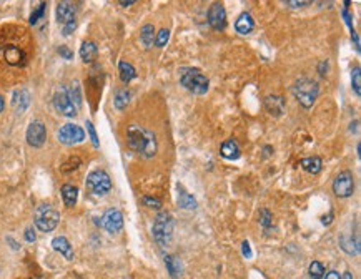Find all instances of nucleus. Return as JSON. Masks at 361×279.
<instances>
[{
  "label": "nucleus",
  "instance_id": "obj_1",
  "mask_svg": "<svg viewBox=\"0 0 361 279\" xmlns=\"http://www.w3.org/2000/svg\"><path fill=\"white\" fill-rule=\"evenodd\" d=\"M127 145L142 158H153L158 151L155 133L140 125H130L127 128Z\"/></svg>",
  "mask_w": 361,
  "mask_h": 279
},
{
  "label": "nucleus",
  "instance_id": "obj_2",
  "mask_svg": "<svg viewBox=\"0 0 361 279\" xmlns=\"http://www.w3.org/2000/svg\"><path fill=\"white\" fill-rule=\"evenodd\" d=\"M173 216L167 211H162L157 214V218L153 221V228H152V235L155 243L162 248H167L171 243V238H173Z\"/></svg>",
  "mask_w": 361,
  "mask_h": 279
},
{
  "label": "nucleus",
  "instance_id": "obj_3",
  "mask_svg": "<svg viewBox=\"0 0 361 279\" xmlns=\"http://www.w3.org/2000/svg\"><path fill=\"white\" fill-rule=\"evenodd\" d=\"M180 83L188 92L195 95H205L210 88V82L198 68H182L180 70Z\"/></svg>",
  "mask_w": 361,
  "mask_h": 279
},
{
  "label": "nucleus",
  "instance_id": "obj_4",
  "mask_svg": "<svg viewBox=\"0 0 361 279\" xmlns=\"http://www.w3.org/2000/svg\"><path fill=\"white\" fill-rule=\"evenodd\" d=\"M291 92H293L295 98L300 101V103L305 106V108H311L313 103L317 101L318 98V93H320V87L318 83L314 82V80H309V78H300L296 80L293 88H291Z\"/></svg>",
  "mask_w": 361,
  "mask_h": 279
},
{
  "label": "nucleus",
  "instance_id": "obj_5",
  "mask_svg": "<svg viewBox=\"0 0 361 279\" xmlns=\"http://www.w3.org/2000/svg\"><path fill=\"white\" fill-rule=\"evenodd\" d=\"M33 221H35L37 230H40L42 233H50L59 226L60 214L55 208H52L50 204L43 203L35 209V218H33Z\"/></svg>",
  "mask_w": 361,
  "mask_h": 279
},
{
  "label": "nucleus",
  "instance_id": "obj_6",
  "mask_svg": "<svg viewBox=\"0 0 361 279\" xmlns=\"http://www.w3.org/2000/svg\"><path fill=\"white\" fill-rule=\"evenodd\" d=\"M87 188L92 195L103 196L112 190V180L107 172L103 170H95L87 176Z\"/></svg>",
  "mask_w": 361,
  "mask_h": 279
},
{
  "label": "nucleus",
  "instance_id": "obj_7",
  "mask_svg": "<svg viewBox=\"0 0 361 279\" xmlns=\"http://www.w3.org/2000/svg\"><path fill=\"white\" fill-rule=\"evenodd\" d=\"M57 138L62 145L72 146L77 143H82L85 140V132L82 127H78L75 123H67L64 127H60L59 133H57Z\"/></svg>",
  "mask_w": 361,
  "mask_h": 279
},
{
  "label": "nucleus",
  "instance_id": "obj_8",
  "mask_svg": "<svg viewBox=\"0 0 361 279\" xmlns=\"http://www.w3.org/2000/svg\"><path fill=\"white\" fill-rule=\"evenodd\" d=\"M54 106L55 110L60 113V115L73 118L77 115V106L72 103L70 96H68V92L65 87H60L54 95Z\"/></svg>",
  "mask_w": 361,
  "mask_h": 279
},
{
  "label": "nucleus",
  "instance_id": "obj_9",
  "mask_svg": "<svg viewBox=\"0 0 361 279\" xmlns=\"http://www.w3.org/2000/svg\"><path fill=\"white\" fill-rule=\"evenodd\" d=\"M354 191V180L349 172H341L333 180V193L338 198H349Z\"/></svg>",
  "mask_w": 361,
  "mask_h": 279
},
{
  "label": "nucleus",
  "instance_id": "obj_10",
  "mask_svg": "<svg viewBox=\"0 0 361 279\" xmlns=\"http://www.w3.org/2000/svg\"><path fill=\"white\" fill-rule=\"evenodd\" d=\"M25 138H27V143L30 146H33V148L43 146L45 140H47V128H45V125L42 122H38V120L32 122L27 128Z\"/></svg>",
  "mask_w": 361,
  "mask_h": 279
},
{
  "label": "nucleus",
  "instance_id": "obj_11",
  "mask_svg": "<svg viewBox=\"0 0 361 279\" xmlns=\"http://www.w3.org/2000/svg\"><path fill=\"white\" fill-rule=\"evenodd\" d=\"M102 226L110 233V235H117L123 228V214L117 208L107 209L102 216Z\"/></svg>",
  "mask_w": 361,
  "mask_h": 279
},
{
  "label": "nucleus",
  "instance_id": "obj_12",
  "mask_svg": "<svg viewBox=\"0 0 361 279\" xmlns=\"http://www.w3.org/2000/svg\"><path fill=\"white\" fill-rule=\"evenodd\" d=\"M208 24L215 30H225L227 27V12L221 4H213L208 10Z\"/></svg>",
  "mask_w": 361,
  "mask_h": 279
},
{
  "label": "nucleus",
  "instance_id": "obj_13",
  "mask_svg": "<svg viewBox=\"0 0 361 279\" xmlns=\"http://www.w3.org/2000/svg\"><path fill=\"white\" fill-rule=\"evenodd\" d=\"M57 22L62 25H68L72 22H75V14H77V9L75 5L70 4V2H60L57 5Z\"/></svg>",
  "mask_w": 361,
  "mask_h": 279
},
{
  "label": "nucleus",
  "instance_id": "obj_14",
  "mask_svg": "<svg viewBox=\"0 0 361 279\" xmlns=\"http://www.w3.org/2000/svg\"><path fill=\"white\" fill-rule=\"evenodd\" d=\"M265 108L270 115L280 117L285 111V98L280 95H270L265 98Z\"/></svg>",
  "mask_w": 361,
  "mask_h": 279
},
{
  "label": "nucleus",
  "instance_id": "obj_15",
  "mask_svg": "<svg viewBox=\"0 0 361 279\" xmlns=\"http://www.w3.org/2000/svg\"><path fill=\"white\" fill-rule=\"evenodd\" d=\"M253 28H255L253 17L248 12H243L237 19V22H235V30H237L240 35H248V33L253 32Z\"/></svg>",
  "mask_w": 361,
  "mask_h": 279
},
{
  "label": "nucleus",
  "instance_id": "obj_16",
  "mask_svg": "<svg viewBox=\"0 0 361 279\" xmlns=\"http://www.w3.org/2000/svg\"><path fill=\"white\" fill-rule=\"evenodd\" d=\"M52 248L55 249V251H59L62 256H64L65 259L72 261L73 259V249H72V244L68 243V239L64 238V236H57L52 239Z\"/></svg>",
  "mask_w": 361,
  "mask_h": 279
},
{
  "label": "nucleus",
  "instance_id": "obj_17",
  "mask_svg": "<svg viewBox=\"0 0 361 279\" xmlns=\"http://www.w3.org/2000/svg\"><path fill=\"white\" fill-rule=\"evenodd\" d=\"M12 105L19 113H24L28 108V105H30V93H28L25 88L17 90L12 96Z\"/></svg>",
  "mask_w": 361,
  "mask_h": 279
},
{
  "label": "nucleus",
  "instance_id": "obj_18",
  "mask_svg": "<svg viewBox=\"0 0 361 279\" xmlns=\"http://www.w3.org/2000/svg\"><path fill=\"white\" fill-rule=\"evenodd\" d=\"M220 153H221L223 158L230 159V161H235V159H238L240 156H242V150H240V146L235 140H227L225 143L221 145Z\"/></svg>",
  "mask_w": 361,
  "mask_h": 279
},
{
  "label": "nucleus",
  "instance_id": "obj_19",
  "mask_svg": "<svg viewBox=\"0 0 361 279\" xmlns=\"http://www.w3.org/2000/svg\"><path fill=\"white\" fill-rule=\"evenodd\" d=\"M62 199H64L65 206H75L78 199V188L73 185H64L62 186Z\"/></svg>",
  "mask_w": 361,
  "mask_h": 279
},
{
  "label": "nucleus",
  "instance_id": "obj_20",
  "mask_svg": "<svg viewBox=\"0 0 361 279\" xmlns=\"http://www.w3.org/2000/svg\"><path fill=\"white\" fill-rule=\"evenodd\" d=\"M97 52H99V48H97V43L90 42V40L83 42L82 47H80V57H82V60L85 62V64H90V62H94L95 57H97Z\"/></svg>",
  "mask_w": 361,
  "mask_h": 279
},
{
  "label": "nucleus",
  "instance_id": "obj_21",
  "mask_svg": "<svg viewBox=\"0 0 361 279\" xmlns=\"http://www.w3.org/2000/svg\"><path fill=\"white\" fill-rule=\"evenodd\" d=\"M165 261V266H167V269L170 272V276L173 279H178L182 276V263L180 259L176 258V256H171V254H167L163 258Z\"/></svg>",
  "mask_w": 361,
  "mask_h": 279
},
{
  "label": "nucleus",
  "instance_id": "obj_22",
  "mask_svg": "<svg viewBox=\"0 0 361 279\" xmlns=\"http://www.w3.org/2000/svg\"><path fill=\"white\" fill-rule=\"evenodd\" d=\"M155 35H157V33H155V27L152 24H147V25L142 27V30H140V42H142V45L147 50L153 47Z\"/></svg>",
  "mask_w": 361,
  "mask_h": 279
},
{
  "label": "nucleus",
  "instance_id": "obj_23",
  "mask_svg": "<svg viewBox=\"0 0 361 279\" xmlns=\"http://www.w3.org/2000/svg\"><path fill=\"white\" fill-rule=\"evenodd\" d=\"M300 164H301V168L305 170V172L311 173V175H318L320 172H322L323 161H322V158H318V156H311V158H305V159H301Z\"/></svg>",
  "mask_w": 361,
  "mask_h": 279
},
{
  "label": "nucleus",
  "instance_id": "obj_24",
  "mask_svg": "<svg viewBox=\"0 0 361 279\" xmlns=\"http://www.w3.org/2000/svg\"><path fill=\"white\" fill-rule=\"evenodd\" d=\"M118 70H120V80H122L123 83H130L131 80L137 77V72H135L133 65L128 64V62H120Z\"/></svg>",
  "mask_w": 361,
  "mask_h": 279
},
{
  "label": "nucleus",
  "instance_id": "obj_25",
  "mask_svg": "<svg viewBox=\"0 0 361 279\" xmlns=\"http://www.w3.org/2000/svg\"><path fill=\"white\" fill-rule=\"evenodd\" d=\"M130 98H131L130 90L122 88V90H118V92L115 93V98H113V105H115L117 110H125V108H127V105L130 103Z\"/></svg>",
  "mask_w": 361,
  "mask_h": 279
},
{
  "label": "nucleus",
  "instance_id": "obj_26",
  "mask_svg": "<svg viewBox=\"0 0 361 279\" xmlns=\"http://www.w3.org/2000/svg\"><path fill=\"white\" fill-rule=\"evenodd\" d=\"M5 60H7L10 65H19L20 62L24 60V53L17 47H14V45H9V47L5 48Z\"/></svg>",
  "mask_w": 361,
  "mask_h": 279
},
{
  "label": "nucleus",
  "instance_id": "obj_27",
  "mask_svg": "<svg viewBox=\"0 0 361 279\" xmlns=\"http://www.w3.org/2000/svg\"><path fill=\"white\" fill-rule=\"evenodd\" d=\"M340 246L348 254H356L359 253V241H353V238L341 236L340 238Z\"/></svg>",
  "mask_w": 361,
  "mask_h": 279
},
{
  "label": "nucleus",
  "instance_id": "obj_28",
  "mask_svg": "<svg viewBox=\"0 0 361 279\" xmlns=\"http://www.w3.org/2000/svg\"><path fill=\"white\" fill-rule=\"evenodd\" d=\"M178 204H180V208H183V209H195V208H197V199H195L190 195V193H187L185 190H182V188H180Z\"/></svg>",
  "mask_w": 361,
  "mask_h": 279
},
{
  "label": "nucleus",
  "instance_id": "obj_29",
  "mask_svg": "<svg viewBox=\"0 0 361 279\" xmlns=\"http://www.w3.org/2000/svg\"><path fill=\"white\" fill-rule=\"evenodd\" d=\"M351 87H353L354 95L359 96L361 95V68L359 67H354L351 72Z\"/></svg>",
  "mask_w": 361,
  "mask_h": 279
},
{
  "label": "nucleus",
  "instance_id": "obj_30",
  "mask_svg": "<svg viewBox=\"0 0 361 279\" xmlns=\"http://www.w3.org/2000/svg\"><path fill=\"white\" fill-rule=\"evenodd\" d=\"M308 272H309V277L311 279H323L325 276V267L322 263H318V261H313L311 264L308 267Z\"/></svg>",
  "mask_w": 361,
  "mask_h": 279
},
{
  "label": "nucleus",
  "instance_id": "obj_31",
  "mask_svg": "<svg viewBox=\"0 0 361 279\" xmlns=\"http://www.w3.org/2000/svg\"><path fill=\"white\" fill-rule=\"evenodd\" d=\"M68 92V96H70V100H72V103L75 105L77 108L82 105V95H80V88H78V83L75 82L72 85L70 88L67 90Z\"/></svg>",
  "mask_w": 361,
  "mask_h": 279
},
{
  "label": "nucleus",
  "instance_id": "obj_32",
  "mask_svg": "<svg viewBox=\"0 0 361 279\" xmlns=\"http://www.w3.org/2000/svg\"><path fill=\"white\" fill-rule=\"evenodd\" d=\"M168 38H170V30H167V28H162L157 35H155V43H157V47H165V45L168 43Z\"/></svg>",
  "mask_w": 361,
  "mask_h": 279
},
{
  "label": "nucleus",
  "instance_id": "obj_33",
  "mask_svg": "<svg viewBox=\"0 0 361 279\" xmlns=\"http://www.w3.org/2000/svg\"><path fill=\"white\" fill-rule=\"evenodd\" d=\"M80 164H82V159H80L78 156H73V158L68 159V161H65L64 164H62V172H64V173L73 172V170H77Z\"/></svg>",
  "mask_w": 361,
  "mask_h": 279
},
{
  "label": "nucleus",
  "instance_id": "obj_34",
  "mask_svg": "<svg viewBox=\"0 0 361 279\" xmlns=\"http://www.w3.org/2000/svg\"><path fill=\"white\" fill-rule=\"evenodd\" d=\"M260 225L263 228H266V230L273 225V216H272L270 211H268V209H261V211H260Z\"/></svg>",
  "mask_w": 361,
  "mask_h": 279
},
{
  "label": "nucleus",
  "instance_id": "obj_35",
  "mask_svg": "<svg viewBox=\"0 0 361 279\" xmlns=\"http://www.w3.org/2000/svg\"><path fill=\"white\" fill-rule=\"evenodd\" d=\"M142 203L145 204L148 208H155V209H160L162 208V201L158 198H150V196H143L142 198Z\"/></svg>",
  "mask_w": 361,
  "mask_h": 279
},
{
  "label": "nucleus",
  "instance_id": "obj_36",
  "mask_svg": "<svg viewBox=\"0 0 361 279\" xmlns=\"http://www.w3.org/2000/svg\"><path fill=\"white\" fill-rule=\"evenodd\" d=\"M45 7H47V5H45V4H40V5H38V9L30 15V24H32V25H35L37 22L43 17V14H45Z\"/></svg>",
  "mask_w": 361,
  "mask_h": 279
},
{
  "label": "nucleus",
  "instance_id": "obj_37",
  "mask_svg": "<svg viewBox=\"0 0 361 279\" xmlns=\"http://www.w3.org/2000/svg\"><path fill=\"white\" fill-rule=\"evenodd\" d=\"M87 132L90 135V140H92V143H94L95 148H99L100 143H99V136H97V132H95V127L92 125V122H87Z\"/></svg>",
  "mask_w": 361,
  "mask_h": 279
},
{
  "label": "nucleus",
  "instance_id": "obj_38",
  "mask_svg": "<svg viewBox=\"0 0 361 279\" xmlns=\"http://www.w3.org/2000/svg\"><path fill=\"white\" fill-rule=\"evenodd\" d=\"M59 53H60V57H64L65 60H72V59H73L72 50L67 48L65 45H60V47H59Z\"/></svg>",
  "mask_w": 361,
  "mask_h": 279
},
{
  "label": "nucleus",
  "instance_id": "obj_39",
  "mask_svg": "<svg viewBox=\"0 0 361 279\" xmlns=\"http://www.w3.org/2000/svg\"><path fill=\"white\" fill-rule=\"evenodd\" d=\"M24 236H25V241H28V243H33L37 239V235H35V231H33V228H27Z\"/></svg>",
  "mask_w": 361,
  "mask_h": 279
},
{
  "label": "nucleus",
  "instance_id": "obj_40",
  "mask_svg": "<svg viewBox=\"0 0 361 279\" xmlns=\"http://www.w3.org/2000/svg\"><path fill=\"white\" fill-rule=\"evenodd\" d=\"M242 253H243V256H245L246 259H250L251 256H253V254H251V248H250V243H248V241H243V244H242Z\"/></svg>",
  "mask_w": 361,
  "mask_h": 279
},
{
  "label": "nucleus",
  "instance_id": "obj_41",
  "mask_svg": "<svg viewBox=\"0 0 361 279\" xmlns=\"http://www.w3.org/2000/svg\"><path fill=\"white\" fill-rule=\"evenodd\" d=\"M343 19H345V22H346V25L349 27V30H354V28H353V17L351 15H349V12H348V10L346 9H343Z\"/></svg>",
  "mask_w": 361,
  "mask_h": 279
},
{
  "label": "nucleus",
  "instance_id": "obj_42",
  "mask_svg": "<svg viewBox=\"0 0 361 279\" xmlns=\"http://www.w3.org/2000/svg\"><path fill=\"white\" fill-rule=\"evenodd\" d=\"M75 27H77L75 22H72V24H68V25H64V30H62V33H64V35H70V33L75 30Z\"/></svg>",
  "mask_w": 361,
  "mask_h": 279
},
{
  "label": "nucleus",
  "instance_id": "obj_43",
  "mask_svg": "<svg viewBox=\"0 0 361 279\" xmlns=\"http://www.w3.org/2000/svg\"><path fill=\"white\" fill-rule=\"evenodd\" d=\"M318 72H320V75L325 77L326 75V72H328V60H323L322 64H320L318 67Z\"/></svg>",
  "mask_w": 361,
  "mask_h": 279
},
{
  "label": "nucleus",
  "instance_id": "obj_44",
  "mask_svg": "<svg viewBox=\"0 0 361 279\" xmlns=\"http://www.w3.org/2000/svg\"><path fill=\"white\" fill-rule=\"evenodd\" d=\"M309 2H293V0H288L286 2V5H290V7H293V9H300V7H305V5H308Z\"/></svg>",
  "mask_w": 361,
  "mask_h": 279
},
{
  "label": "nucleus",
  "instance_id": "obj_45",
  "mask_svg": "<svg viewBox=\"0 0 361 279\" xmlns=\"http://www.w3.org/2000/svg\"><path fill=\"white\" fill-rule=\"evenodd\" d=\"M351 40L354 42V48H356V52H359V38H358V33L351 30Z\"/></svg>",
  "mask_w": 361,
  "mask_h": 279
},
{
  "label": "nucleus",
  "instance_id": "obj_46",
  "mask_svg": "<svg viewBox=\"0 0 361 279\" xmlns=\"http://www.w3.org/2000/svg\"><path fill=\"white\" fill-rule=\"evenodd\" d=\"M325 279H341V276H340V272H336V271H330V272H326Z\"/></svg>",
  "mask_w": 361,
  "mask_h": 279
},
{
  "label": "nucleus",
  "instance_id": "obj_47",
  "mask_svg": "<svg viewBox=\"0 0 361 279\" xmlns=\"http://www.w3.org/2000/svg\"><path fill=\"white\" fill-rule=\"evenodd\" d=\"M331 221H333V213H328V216H323V218H322V223L323 225H326V226H328V225H331Z\"/></svg>",
  "mask_w": 361,
  "mask_h": 279
},
{
  "label": "nucleus",
  "instance_id": "obj_48",
  "mask_svg": "<svg viewBox=\"0 0 361 279\" xmlns=\"http://www.w3.org/2000/svg\"><path fill=\"white\" fill-rule=\"evenodd\" d=\"M7 241H9L10 244H12V249H15V251H17V249H20V244L17 243V241H14L12 238H7Z\"/></svg>",
  "mask_w": 361,
  "mask_h": 279
},
{
  "label": "nucleus",
  "instance_id": "obj_49",
  "mask_svg": "<svg viewBox=\"0 0 361 279\" xmlns=\"http://www.w3.org/2000/svg\"><path fill=\"white\" fill-rule=\"evenodd\" d=\"M349 127H351V128H349V132H354V133H356V127H358V122H354V123H351V125H349Z\"/></svg>",
  "mask_w": 361,
  "mask_h": 279
},
{
  "label": "nucleus",
  "instance_id": "obj_50",
  "mask_svg": "<svg viewBox=\"0 0 361 279\" xmlns=\"http://www.w3.org/2000/svg\"><path fill=\"white\" fill-rule=\"evenodd\" d=\"M135 2H133V0H128V2H123V0H122V2H120V5H122V7H128V5H133Z\"/></svg>",
  "mask_w": 361,
  "mask_h": 279
},
{
  "label": "nucleus",
  "instance_id": "obj_51",
  "mask_svg": "<svg viewBox=\"0 0 361 279\" xmlns=\"http://www.w3.org/2000/svg\"><path fill=\"white\" fill-rule=\"evenodd\" d=\"M341 279H353V276H351V272H348V271H346V272H345V274H343V276H341Z\"/></svg>",
  "mask_w": 361,
  "mask_h": 279
},
{
  "label": "nucleus",
  "instance_id": "obj_52",
  "mask_svg": "<svg viewBox=\"0 0 361 279\" xmlns=\"http://www.w3.org/2000/svg\"><path fill=\"white\" fill-rule=\"evenodd\" d=\"M4 106H5V105H4V98H2V95H0V113L4 111Z\"/></svg>",
  "mask_w": 361,
  "mask_h": 279
}]
</instances>
